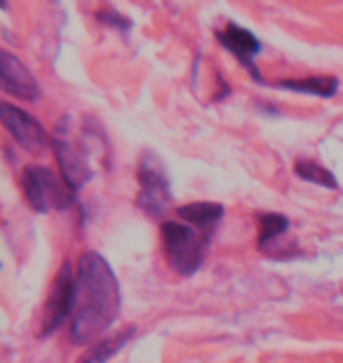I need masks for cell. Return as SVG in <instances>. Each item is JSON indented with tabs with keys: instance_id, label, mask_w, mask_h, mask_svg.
Returning a JSON list of instances; mask_svg holds the SVG:
<instances>
[{
	"instance_id": "cell-1",
	"label": "cell",
	"mask_w": 343,
	"mask_h": 363,
	"mask_svg": "<svg viewBox=\"0 0 343 363\" xmlns=\"http://www.w3.org/2000/svg\"><path fill=\"white\" fill-rule=\"evenodd\" d=\"M122 307L118 279L99 252L87 250L78 259L73 290L71 342L90 345L118 321Z\"/></svg>"
},
{
	"instance_id": "cell-2",
	"label": "cell",
	"mask_w": 343,
	"mask_h": 363,
	"mask_svg": "<svg viewBox=\"0 0 343 363\" xmlns=\"http://www.w3.org/2000/svg\"><path fill=\"white\" fill-rule=\"evenodd\" d=\"M136 179L139 186H141L136 196V208L149 220L163 222L167 210L172 206V186H170V177H167L165 163L160 161L158 154L144 151L141 158H139Z\"/></svg>"
},
{
	"instance_id": "cell-3",
	"label": "cell",
	"mask_w": 343,
	"mask_h": 363,
	"mask_svg": "<svg viewBox=\"0 0 343 363\" xmlns=\"http://www.w3.org/2000/svg\"><path fill=\"white\" fill-rule=\"evenodd\" d=\"M160 231L170 267L181 276H193L205 262L207 236L184 222H163Z\"/></svg>"
},
{
	"instance_id": "cell-4",
	"label": "cell",
	"mask_w": 343,
	"mask_h": 363,
	"mask_svg": "<svg viewBox=\"0 0 343 363\" xmlns=\"http://www.w3.org/2000/svg\"><path fill=\"white\" fill-rule=\"evenodd\" d=\"M69 128H71V116H64L62 123L54 130L52 149H54L57 163H59L62 179L66 182V186L76 194L78 189H83L87 182L94 177V170L90 163L87 144L78 142Z\"/></svg>"
},
{
	"instance_id": "cell-5",
	"label": "cell",
	"mask_w": 343,
	"mask_h": 363,
	"mask_svg": "<svg viewBox=\"0 0 343 363\" xmlns=\"http://www.w3.org/2000/svg\"><path fill=\"white\" fill-rule=\"evenodd\" d=\"M26 201L31 203L35 213L45 215L50 210H66L76 203V194L66 186V182L59 179L45 165H28L21 175Z\"/></svg>"
},
{
	"instance_id": "cell-6",
	"label": "cell",
	"mask_w": 343,
	"mask_h": 363,
	"mask_svg": "<svg viewBox=\"0 0 343 363\" xmlns=\"http://www.w3.org/2000/svg\"><path fill=\"white\" fill-rule=\"evenodd\" d=\"M0 116H3V125L10 133V137L21 149H26L28 154H40L50 144V137L45 133V128H42V123L35 121L24 108L14 106L5 99L0 104Z\"/></svg>"
},
{
	"instance_id": "cell-7",
	"label": "cell",
	"mask_w": 343,
	"mask_h": 363,
	"mask_svg": "<svg viewBox=\"0 0 343 363\" xmlns=\"http://www.w3.org/2000/svg\"><path fill=\"white\" fill-rule=\"evenodd\" d=\"M73 290H76V276H73V264L64 262L62 272L57 274L52 295L45 304V321H42V337L52 335L69 321L73 314Z\"/></svg>"
},
{
	"instance_id": "cell-8",
	"label": "cell",
	"mask_w": 343,
	"mask_h": 363,
	"mask_svg": "<svg viewBox=\"0 0 343 363\" xmlns=\"http://www.w3.org/2000/svg\"><path fill=\"white\" fill-rule=\"evenodd\" d=\"M219 43H221V45L228 50L247 71H250L254 81L264 83L261 71L257 67V55L261 52V40L257 35L238 24H226L223 31H219Z\"/></svg>"
},
{
	"instance_id": "cell-9",
	"label": "cell",
	"mask_w": 343,
	"mask_h": 363,
	"mask_svg": "<svg viewBox=\"0 0 343 363\" xmlns=\"http://www.w3.org/2000/svg\"><path fill=\"white\" fill-rule=\"evenodd\" d=\"M0 88L5 94H14L19 99L35 101L40 99V85L33 74L10 52H0Z\"/></svg>"
},
{
	"instance_id": "cell-10",
	"label": "cell",
	"mask_w": 343,
	"mask_h": 363,
	"mask_svg": "<svg viewBox=\"0 0 343 363\" xmlns=\"http://www.w3.org/2000/svg\"><path fill=\"white\" fill-rule=\"evenodd\" d=\"M223 206L221 203H211V201H198V203H188V206L177 208V215L186 224H191L193 229H198L200 234H214L216 224L223 220Z\"/></svg>"
},
{
	"instance_id": "cell-11",
	"label": "cell",
	"mask_w": 343,
	"mask_h": 363,
	"mask_svg": "<svg viewBox=\"0 0 343 363\" xmlns=\"http://www.w3.org/2000/svg\"><path fill=\"white\" fill-rule=\"evenodd\" d=\"M275 88L296 92V94H313V97L332 99L339 90V78L334 76H306V78H284L277 81Z\"/></svg>"
},
{
	"instance_id": "cell-12",
	"label": "cell",
	"mask_w": 343,
	"mask_h": 363,
	"mask_svg": "<svg viewBox=\"0 0 343 363\" xmlns=\"http://www.w3.org/2000/svg\"><path fill=\"white\" fill-rule=\"evenodd\" d=\"M134 335H136V328L134 325H129V328H122L120 333H115L113 337L99 340V342L92 345V350L85 354L80 363H108Z\"/></svg>"
},
{
	"instance_id": "cell-13",
	"label": "cell",
	"mask_w": 343,
	"mask_h": 363,
	"mask_svg": "<svg viewBox=\"0 0 343 363\" xmlns=\"http://www.w3.org/2000/svg\"><path fill=\"white\" fill-rule=\"evenodd\" d=\"M261 224V234H259V250L273 257V248L277 243V238L284 236L289 231V217L277 215V213H266L259 217Z\"/></svg>"
},
{
	"instance_id": "cell-14",
	"label": "cell",
	"mask_w": 343,
	"mask_h": 363,
	"mask_svg": "<svg viewBox=\"0 0 343 363\" xmlns=\"http://www.w3.org/2000/svg\"><path fill=\"white\" fill-rule=\"evenodd\" d=\"M294 172L296 177H301L303 182H310V184L325 186V189H339L337 177L332 175V170H327L325 165H320L315 161H308V158H301V161L294 163Z\"/></svg>"
},
{
	"instance_id": "cell-15",
	"label": "cell",
	"mask_w": 343,
	"mask_h": 363,
	"mask_svg": "<svg viewBox=\"0 0 343 363\" xmlns=\"http://www.w3.org/2000/svg\"><path fill=\"white\" fill-rule=\"evenodd\" d=\"M97 19L101 21V24L118 26L122 33H127V31H129V26H132V21L125 19L122 14H118L115 10H101V12H97Z\"/></svg>"
}]
</instances>
